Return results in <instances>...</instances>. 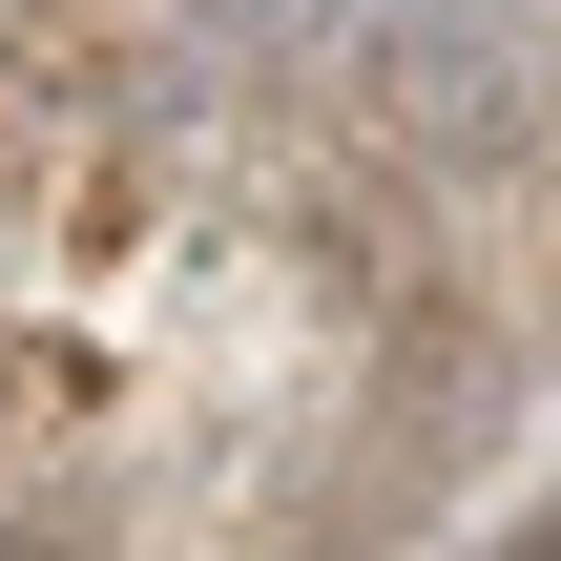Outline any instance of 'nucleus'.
I'll return each mask as SVG.
<instances>
[]
</instances>
